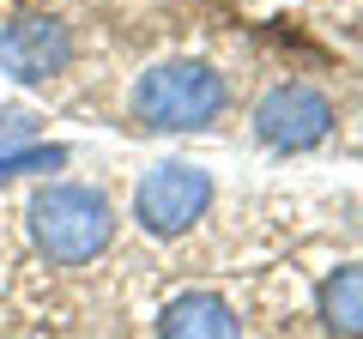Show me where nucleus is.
<instances>
[{
  "label": "nucleus",
  "instance_id": "nucleus-5",
  "mask_svg": "<svg viewBox=\"0 0 363 339\" xmlns=\"http://www.w3.org/2000/svg\"><path fill=\"white\" fill-rule=\"evenodd\" d=\"M67 61H73V30L55 13H18L0 30V73L18 85H43V79L67 73Z\"/></svg>",
  "mask_w": 363,
  "mask_h": 339
},
{
  "label": "nucleus",
  "instance_id": "nucleus-2",
  "mask_svg": "<svg viewBox=\"0 0 363 339\" xmlns=\"http://www.w3.org/2000/svg\"><path fill=\"white\" fill-rule=\"evenodd\" d=\"M230 91L206 61H164L133 85V116L152 133H194L224 116Z\"/></svg>",
  "mask_w": 363,
  "mask_h": 339
},
{
  "label": "nucleus",
  "instance_id": "nucleus-4",
  "mask_svg": "<svg viewBox=\"0 0 363 339\" xmlns=\"http://www.w3.org/2000/svg\"><path fill=\"white\" fill-rule=\"evenodd\" d=\"M255 133L272 152H309L333 133V104L315 85H272L255 104Z\"/></svg>",
  "mask_w": 363,
  "mask_h": 339
},
{
  "label": "nucleus",
  "instance_id": "nucleus-6",
  "mask_svg": "<svg viewBox=\"0 0 363 339\" xmlns=\"http://www.w3.org/2000/svg\"><path fill=\"white\" fill-rule=\"evenodd\" d=\"M157 339H242V321L224 297L212 291H188L157 315Z\"/></svg>",
  "mask_w": 363,
  "mask_h": 339
},
{
  "label": "nucleus",
  "instance_id": "nucleus-9",
  "mask_svg": "<svg viewBox=\"0 0 363 339\" xmlns=\"http://www.w3.org/2000/svg\"><path fill=\"white\" fill-rule=\"evenodd\" d=\"M30 140H37V116L30 109H0V152L30 145Z\"/></svg>",
  "mask_w": 363,
  "mask_h": 339
},
{
  "label": "nucleus",
  "instance_id": "nucleus-1",
  "mask_svg": "<svg viewBox=\"0 0 363 339\" xmlns=\"http://www.w3.org/2000/svg\"><path fill=\"white\" fill-rule=\"evenodd\" d=\"M25 224H30V243L49 267H85L97 261L116 236V212L97 188L85 182H49L30 194L25 206Z\"/></svg>",
  "mask_w": 363,
  "mask_h": 339
},
{
  "label": "nucleus",
  "instance_id": "nucleus-8",
  "mask_svg": "<svg viewBox=\"0 0 363 339\" xmlns=\"http://www.w3.org/2000/svg\"><path fill=\"white\" fill-rule=\"evenodd\" d=\"M61 145H25V152H0V182L6 176H25V170H55L61 164Z\"/></svg>",
  "mask_w": 363,
  "mask_h": 339
},
{
  "label": "nucleus",
  "instance_id": "nucleus-7",
  "mask_svg": "<svg viewBox=\"0 0 363 339\" xmlns=\"http://www.w3.org/2000/svg\"><path fill=\"white\" fill-rule=\"evenodd\" d=\"M321 321L339 339H363V261L321 279Z\"/></svg>",
  "mask_w": 363,
  "mask_h": 339
},
{
  "label": "nucleus",
  "instance_id": "nucleus-3",
  "mask_svg": "<svg viewBox=\"0 0 363 339\" xmlns=\"http://www.w3.org/2000/svg\"><path fill=\"white\" fill-rule=\"evenodd\" d=\"M212 206V176L200 164H157L133 194V218L145 236H182L194 230Z\"/></svg>",
  "mask_w": 363,
  "mask_h": 339
}]
</instances>
